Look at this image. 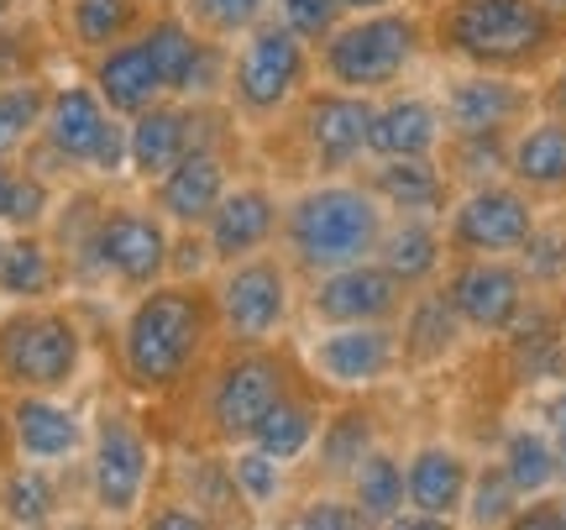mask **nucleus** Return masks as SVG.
I'll list each match as a JSON object with an SVG mask.
<instances>
[{
	"label": "nucleus",
	"instance_id": "0eeeda50",
	"mask_svg": "<svg viewBox=\"0 0 566 530\" xmlns=\"http://www.w3.org/2000/svg\"><path fill=\"white\" fill-rule=\"evenodd\" d=\"M310 74V42L294 38L283 21H252L237 63H231V101L247 116H279L304 90Z\"/></svg>",
	"mask_w": 566,
	"mask_h": 530
},
{
	"label": "nucleus",
	"instance_id": "7c9ffc66",
	"mask_svg": "<svg viewBox=\"0 0 566 530\" xmlns=\"http://www.w3.org/2000/svg\"><path fill=\"white\" fill-rule=\"evenodd\" d=\"M310 441H315V409L304 405V399H294V394H279V399L268 405L263 420L252 426V436H247V447L268 451V457H279V463L304 457Z\"/></svg>",
	"mask_w": 566,
	"mask_h": 530
},
{
	"label": "nucleus",
	"instance_id": "aec40b11",
	"mask_svg": "<svg viewBox=\"0 0 566 530\" xmlns=\"http://www.w3.org/2000/svg\"><path fill=\"white\" fill-rule=\"evenodd\" d=\"M6 420H11V447L27 463H69L84 447V420L69 405H59L53 394H38V388H21L11 409H6Z\"/></svg>",
	"mask_w": 566,
	"mask_h": 530
},
{
	"label": "nucleus",
	"instance_id": "864d4df0",
	"mask_svg": "<svg viewBox=\"0 0 566 530\" xmlns=\"http://www.w3.org/2000/svg\"><path fill=\"white\" fill-rule=\"evenodd\" d=\"M556 105H562V122H566V69H562V84H556Z\"/></svg>",
	"mask_w": 566,
	"mask_h": 530
},
{
	"label": "nucleus",
	"instance_id": "a19ab883",
	"mask_svg": "<svg viewBox=\"0 0 566 530\" xmlns=\"http://www.w3.org/2000/svg\"><path fill=\"white\" fill-rule=\"evenodd\" d=\"M279 21L304 42H325L342 27V0H279Z\"/></svg>",
	"mask_w": 566,
	"mask_h": 530
},
{
	"label": "nucleus",
	"instance_id": "a878e982",
	"mask_svg": "<svg viewBox=\"0 0 566 530\" xmlns=\"http://www.w3.org/2000/svg\"><path fill=\"white\" fill-rule=\"evenodd\" d=\"M59 289V252L38 231H17L0 247V294L6 300H48Z\"/></svg>",
	"mask_w": 566,
	"mask_h": 530
},
{
	"label": "nucleus",
	"instance_id": "e433bc0d",
	"mask_svg": "<svg viewBox=\"0 0 566 530\" xmlns=\"http://www.w3.org/2000/svg\"><path fill=\"white\" fill-rule=\"evenodd\" d=\"M504 472L520 493H546L556 484V447L535 430H514L504 447Z\"/></svg>",
	"mask_w": 566,
	"mask_h": 530
},
{
	"label": "nucleus",
	"instance_id": "de8ad7c7",
	"mask_svg": "<svg viewBox=\"0 0 566 530\" xmlns=\"http://www.w3.org/2000/svg\"><path fill=\"white\" fill-rule=\"evenodd\" d=\"M147 526L153 530H205V526H216V520H210L200 505H163V510L147 515Z\"/></svg>",
	"mask_w": 566,
	"mask_h": 530
},
{
	"label": "nucleus",
	"instance_id": "7ed1b4c3",
	"mask_svg": "<svg viewBox=\"0 0 566 530\" xmlns=\"http://www.w3.org/2000/svg\"><path fill=\"white\" fill-rule=\"evenodd\" d=\"M441 48L478 69H514L546 53L551 11L541 0H451L436 21Z\"/></svg>",
	"mask_w": 566,
	"mask_h": 530
},
{
	"label": "nucleus",
	"instance_id": "c756f323",
	"mask_svg": "<svg viewBox=\"0 0 566 530\" xmlns=\"http://www.w3.org/2000/svg\"><path fill=\"white\" fill-rule=\"evenodd\" d=\"M514 179L530 189H566V122H541L509 153Z\"/></svg>",
	"mask_w": 566,
	"mask_h": 530
},
{
	"label": "nucleus",
	"instance_id": "f3484780",
	"mask_svg": "<svg viewBox=\"0 0 566 530\" xmlns=\"http://www.w3.org/2000/svg\"><path fill=\"white\" fill-rule=\"evenodd\" d=\"M195 126H200V111H195V105L153 101L147 111H137V116L126 122V168L147 184L163 179L189 147L200 143Z\"/></svg>",
	"mask_w": 566,
	"mask_h": 530
},
{
	"label": "nucleus",
	"instance_id": "3c124183",
	"mask_svg": "<svg viewBox=\"0 0 566 530\" xmlns=\"http://www.w3.org/2000/svg\"><path fill=\"white\" fill-rule=\"evenodd\" d=\"M546 426H551V441H566V394H556L546 405Z\"/></svg>",
	"mask_w": 566,
	"mask_h": 530
},
{
	"label": "nucleus",
	"instance_id": "13d9d810",
	"mask_svg": "<svg viewBox=\"0 0 566 530\" xmlns=\"http://www.w3.org/2000/svg\"><path fill=\"white\" fill-rule=\"evenodd\" d=\"M0 247H6V237H0Z\"/></svg>",
	"mask_w": 566,
	"mask_h": 530
},
{
	"label": "nucleus",
	"instance_id": "6e6552de",
	"mask_svg": "<svg viewBox=\"0 0 566 530\" xmlns=\"http://www.w3.org/2000/svg\"><path fill=\"white\" fill-rule=\"evenodd\" d=\"M289 394V367L263 347H247L237 357H226L210 378V394H205V420H210V436L237 447L252 436V426L268 415V405Z\"/></svg>",
	"mask_w": 566,
	"mask_h": 530
},
{
	"label": "nucleus",
	"instance_id": "412c9836",
	"mask_svg": "<svg viewBox=\"0 0 566 530\" xmlns=\"http://www.w3.org/2000/svg\"><path fill=\"white\" fill-rule=\"evenodd\" d=\"M95 90H101V101L111 105L122 122H132L137 111H147L153 101L168 95V84H163L158 63L147 53L142 32H132V38L111 42V48L95 53Z\"/></svg>",
	"mask_w": 566,
	"mask_h": 530
},
{
	"label": "nucleus",
	"instance_id": "cd10ccee",
	"mask_svg": "<svg viewBox=\"0 0 566 530\" xmlns=\"http://www.w3.org/2000/svg\"><path fill=\"white\" fill-rule=\"evenodd\" d=\"M373 258H378L405 289H415V284H424V279H436V268H441V237H436L424 221H405V226H394V231L384 226Z\"/></svg>",
	"mask_w": 566,
	"mask_h": 530
},
{
	"label": "nucleus",
	"instance_id": "2eb2a0df",
	"mask_svg": "<svg viewBox=\"0 0 566 530\" xmlns=\"http://www.w3.org/2000/svg\"><path fill=\"white\" fill-rule=\"evenodd\" d=\"M310 363L325 384L336 388H367L388 378L399 363V336L384 321H367V326H336L331 336H321L310 347Z\"/></svg>",
	"mask_w": 566,
	"mask_h": 530
},
{
	"label": "nucleus",
	"instance_id": "6ab92c4d",
	"mask_svg": "<svg viewBox=\"0 0 566 530\" xmlns=\"http://www.w3.org/2000/svg\"><path fill=\"white\" fill-rule=\"evenodd\" d=\"M446 300L457 305L462 326L509 331L514 326V315L525 310V279H520V268L493 263V258H478V263H462L457 273H451Z\"/></svg>",
	"mask_w": 566,
	"mask_h": 530
},
{
	"label": "nucleus",
	"instance_id": "c85d7f7f",
	"mask_svg": "<svg viewBox=\"0 0 566 530\" xmlns=\"http://www.w3.org/2000/svg\"><path fill=\"white\" fill-rule=\"evenodd\" d=\"M142 0H69V38L84 53H101L111 42L142 32Z\"/></svg>",
	"mask_w": 566,
	"mask_h": 530
},
{
	"label": "nucleus",
	"instance_id": "dca6fc26",
	"mask_svg": "<svg viewBox=\"0 0 566 530\" xmlns=\"http://www.w3.org/2000/svg\"><path fill=\"white\" fill-rule=\"evenodd\" d=\"M279 231V200L268 195L263 184H237L226 189L221 205L210 210L205 221V247H210V263H242L252 252H263Z\"/></svg>",
	"mask_w": 566,
	"mask_h": 530
},
{
	"label": "nucleus",
	"instance_id": "5fc2aeb1",
	"mask_svg": "<svg viewBox=\"0 0 566 530\" xmlns=\"http://www.w3.org/2000/svg\"><path fill=\"white\" fill-rule=\"evenodd\" d=\"M541 6H546L551 17H566V0H541Z\"/></svg>",
	"mask_w": 566,
	"mask_h": 530
},
{
	"label": "nucleus",
	"instance_id": "1a4fd4ad",
	"mask_svg": "<svg viewBox=\"0 0 566 530\" xmlns=\"http://www.w3.org/2000/svg\"><path fill=\"white\" fill-rule=\"evenodd\" d=\"M153 484V447L132 415H105L95 426V451H90V493L95 510L111 520H132Z\"/></svg>",
	"mask_w": 566,
	"mask_h": 530
},
{
	"label": "nucleus",
	"instance_id": "a18cd8bd",
	"mask_svg": "<svg viewBox=\"0 0 566 530\" xmlns=\"http://www.w3.org/2000/svg\"><path fill=\"white\" fill-rule=\"evenodd\" d=\"M294 526H304V530H357V526H367V515L357 510V505H342V499H315V505H304V510L294 515Z\"/></svg>",
	"mask_w": 566,
	"mask_h": 530
},
{
	"label": "nucleus",
	"instance_id": "4c0bfd02",
	"mask_svg": "<svg viewBox=\"0 0 566 530\" xmlns=\"http://www.w3.org/2000/svg\"><path fill=\"white\" fill-rule=\"evenodd\" d=\"M48 210H53V189L42 174H11L6 179V195H0V221L11 226V231H38L48 221Z\"/></svg>",
	"mask_w": 566,
	"mask_h": 530
},
{
	"label": "nucleus",
	"instance_id": "c03bdc74",
	"mask_svg": "<svg viewBox=\"0 0 566 530\" xmlns=\"http://www.w3.org/2000/svg\"><path fill=\"white\" fill-rule=\"evenodd\" d=\"M263 6L268 0H195V17H200L210 32L231 38V32H247L252 21H263Z\"/></svg>",
	"mask_w": 566,
	"mask_h": 530
},
{
	"label": "nucleus",
	"instance_id": "393cba45",
	"mask_svg": "<svg viewBox=\"0 0 566 530\" xmlns=\"http://www.w3.org/2000/svg\"><path fill=\"white\" fill-rule=\"evenodd\" d=\"M525 111V95L514 90L509 80H462L451 95H446V126L457 132V137H472V132H504L514 116Z\"/></svg>",
	"mask_w": 566,
	"mask_h": 530
},
{
	"label": "nucleus",
	"instance_id": "8fccbe9b",
	"mask_svg": "<svg viewBox=\"0 0 566 530\" xmlns=\"http://www.w3.org/2000/svg\"><path fill=\"white\" fill-rule=\"evenodd\" d=\"M514 526H566L562 505H535L530 515H514Z\"/></svg>",
	"mask_w": 566,
	"mask_h": 530
},
{
	"label": "nucleus",
	"instance_id": "9b49d317",
	"mask_svg": "<svg viewBox=\"0 0 566 530\" xmlns=\"http://www.w3.org/2000/svg\"><path fill=\"white\" fill-rule=\"evenodd\" d=\"M168 226L153 210L137 205H116L95 221V263L105 279H116L122 289H153L168 273Z\"/></svg>",
	"mask_w": 566,
	"mask_h": 530
},
{
	"label": "nucleus",
	"instance_id": "6e6d98bb",
	"mask_svg": "<svg viewBox=\"0 0 566 530\" xmlns=\"http://www.w3.org/2000/svg\"><path fill=\"white\" fill-rule=\"evenodd\" d=\"M6 179H11V168H6V164H0V195H6Z\"/></svg>",
	"mask_w": 566,
	"mask_h": 530
},
{
	"label": "nucleus",
	"instance_id": "2f4dec72",
	"mask_svg": "<svg viewBox=\"0 0 566 530\" xmlns=\"http://www.w3.org/2000/svg\"><path fill=\"white\" fill-rule=\"evenodd\" d=\"M457 336H462V315L457 305L446 300V294H420L415 305H409V321H405V352L415 363H436L446 352L457 347Z\"/></svg>",
	"mask_w": 566,
	"mask_h": 530
},
{
	"label": "nucleus",
	"instance_id": "4d7b16f0",
	"mask_svg": "<svg viewBox=\"0 0 566 530\" xmlns=\"http://www.w3.org/2000/svg\"><path fill=\"white\" fill-rule=\"evenodd\" d=\"M6 6H11V0H0V21H6Z\"/></svg>",
	"mask_w": 566,
	"mask_h": 530
},
{
	"label": "nucleus",
	"instance_id": "20e7f679",
	"mask_svg": "<svg viewBox=\"0 0 566 530\" xmlns=\"http://www.w3.org/2000/svg\"><path fill=\"white\" fill-rule=\"evenodd\" d=\"M84 367V331L69 310L21 305L0 321V384L59 394L80 378Z\"/></svg>",
	"mask_w": 566,
	"mask_h": 530
},
{
	"label": "nucleus",
	"instance_id": "f03ea898",
	"mask_svg": "<svg viewBox=\"0 0 566 530\" xmlns=\"http://www.w3.org/2000/svg\"><path fill=\"white\" fill-rule=\"evenodd\" d=\"M384 237V200L363 184H321L283 210L289 258L310 273L363 263L378 252Z\"/></svg>",
	"mask_w": 566,
	"mask_h": 530
},
{
	"label": "nucleus",
	"instance_id": "5701e85b",
	"mask_svg": "<svg viewBox=\"0 0 566 530\" xmlns=\"http://www.w3.org/2000/svg\"><path fill=\"white\" fill-rule=\"evenodd\" d=\"M446 116L441 105L420 101V95H405V101H388L373 111L367 122V153L373 158H430L441 147Z\"/></svg>",
	"mask_w": 566,
	"mask_h": 530
},
{
	"label": "nucleus",
	"instance_id": "4be33fe9",
	"mask_svg": "<svg viewBox=\"0 0 566 530\" xmlns=\"http://www.w3.org/2000/svg\"><path fill=\"white\" fill-rule=\"evenodd\" d=\"M367 95H310L304 101V143L321 168H352L367 153Z\"/></svg>",
	"mask_w": 566,
	"mask_h": 530
},
{
	"label": "nucleus",
	"instance_id": "423d86ee",
	"mask_svg": "<svg viewBox=\"0 0 566 530\" xmlns=\"http://www.w3.org/2000/svg\"><path fill=\"white\" fill-rule=\"evenodd\" d=\"M38 137L69 168H90V174H105V179L126 174V122L101 101L95 84H63V90H53Z\"/></svg>",
	"mask_w": 566,
	"mask_h": 530
},
{
	"label": "nucleus",
	"instance_id": "72a5a7b5",
	"mask_svg": "<svg viewBox=\"0 0 566 530\" xmlns=\"http://www.w3.org/2000/svg\"><path fill=\"white\" fill-rule=\"evenodd\" d=\"M0 515L11 526H48L59 515V484L48 468H17L0 484Z\"/></svg>",
	"mask_w": 566,
	"mask_h": 530
},
{
	"label": "nucleus",
	"instance_id": "a211bd4d",
	"mask_svg": "<svg viewBox=\"0 0 566 530\" xmlns=\"http://www.w3.org/2000/svg\"><path fill=\"white\" fill-rule=\"evenodd\" d=\"M153 195H158V210L179 231H200L226 195V158L200 137L163 179H153Z\"/></svg>",
	"mask_w": 566,
	"mask_h": 530
},
{
	"label": "nucleus",
	"instance_id": "9d476101",
	"mask_svg": "<svg viewBox=\"0 0 566 530\" xmlns=\"http://www.w3.org/2000/svg\"><path fill=\"white\" fill-rule=\"evenodd\" d=\"M210 305H216V321L226 326L231 342L263 347L268 336L283 331V321H289V273H283V263L252 252L242 263H231V273L221 279Z\"/></svg>",
	"mask_w": 566,
	"mask_h": 530
},
{
	"label": "nucleus",
	"instance_id": "ea45409f",
	"mask_svg": "<svg viewBox=\"0 0 566 530\" xmlns=\"http://www.w3.org/2000/svg\"><path fill=\"white\" fill-rule=\"evenodd\" d=\"M467 515H472V526H504V520H514V499H520V489L509 484L504 468H488L478 484H467Z\"/></svg>",
	"mask_w": 566,
	"mask_h": 530
},
{
	"label": "nucleus",
	"instance_id": "4468645a",
	"mask_svg": "<svg viewBox=\"0 0 566 530\" xmlns=\"http://www.w3.org/2000/svg\"><path fill=\"white\" fill-rule=\"evenodd\" d=\"M142 42L158 63L168 95H184V101H200L216 90L221 80V48L205 42L184 17H153L142 27Z\"/></svg>",
	"mask_w": 566,
	"mask_h": 530
},
{
	"label": "nucleus",
	"instance_id": "79ce46f5",
	"mask_svg": "<svg viewBox=\"0 0 566 530\" xmlns=\"http://www.w3.org/2000/svg\"><path fill=\"white\" fill-rule=\"evenodd\" d=\"M504 168V143L499 132H472V137H457V174L462 179H493Z\"/></svg>",
	"mask_w": 566,
	"mask_h": 530
},
{
	"label": "nucleus",
	"instance_id": "37998d69",
	"mask_svg": "<svg viewBox=\"0 0 566 530\" xmlns=\"http://www.w3.org/2000/svg\"><path fill=\"white\" fill-rule=\"evenodd\" d=\"M195 505L200 510H237V505H247L242 489H237V478H231V463H200L195 468Z\"/></svg>",
	"mask_w": 566,
	"mask_h": 530
},
{
	"label": "nucleus",
	"instance_id": "39448f33",
	"mask_svg": "<svg viewBox=\"0 0 566 530\" xmlns=\"http://www.w3.org/2000/svg\"><path fill=\"white\" fill-rule=\"evenodd\" d=\"M420 59V21L405 11H367L325 38V74L342 90H388Z\"/></svg>",
	"mask_w": 566,
	"mask_h": 530
},
{
	"label": "nucleus",
	"instance_id": "bb28decb",
	"mask_svg": "<svg viewBox=\"0 0 566 530\" xmlns=\"http://www.w3.org/2000/svg\"><path fill=\"white\" fill-rule=\"evenodd\" d=\"M373 195L399 216H436L446 205V179L430 158H384V168L373 174Z\"/></svg>",
	"mask_w": 566,
	"mask_h": 530
},
{
	"label": "nucleus",
	"instance_id": "b1692460",
	"mask_svg": "<svg viewBox=\"0 0 566 530\" xmlns=\"http://www.w3.org/2000/svg\"><path fill=\"white\" fill-rule=\"evenodd\" d=\"M467 484H472L467 463L457 457V451H446V447H420L415 457H409V468H405L409 510L436 515V520H451V515L462 510Z\"/></svg>",
	"mask_w": 566,
	"mask_h": 530
},
{
	"label": "nucleus",
	"instance_id": "473e14b6",
	"mask_svg": "<svg viewBox=\"0 0 566 530\" xmlns=\"http://www.w3.org/2000/svg\"><path fill=\"white\" fill-rule=\"evenodd\" d=\"M352 505L367 515V526H388L405 510V468L384 451H367L363 468L352 472Z\"/></svg>",
	"mask_w": 566,
	"mask_h": 530
},
{
	"label": "nucleus",
	"instance_id": "ddd939ff",
	"mask_svg": "<svg viewBox=\"0 0 566 530\" xmlns=\"http://www.w3.org/2000/svg\"><path fill=\"white\" fill-rule=\"evenodd\" d=\"M530 231H535V210L520 189H504V184H478L451 216V247L472 258L514 252L525 247Z\"/></svg>",
	"mask_w": 566,
	"mask_h": 530
},
{
	"label": "nucleus",
	"instance_id": "c9c22d12",
	"mask_svg": "<svg viewBox=\"0 0 566 530\" xmlns=\"http://www.w3.org/2000/svg\"><path fill=\"white\" fill-rule=\"evenodd\" d=\"M367 451H373V420H367L363 409H342L321 436V468L331 478H352V472L363 468Z\"/></svg>",
	"mask_w": 566,
	"mask_h": 530
},
{
	"label": "nucleus",
	"instance_id": "f257e3e1",
	"mask_svg": "<svg viewBox=\"0 0 566 530\" xmlns=\"http://www.w3.org/2000/svg\"><path fill=\"white\" fill-rule=\"evenodd\" d=\"M210 331H216V305L200 289H189V279L142 289V300L126 310L122 326L126 384L137 394H174L205 357Z\"/></svg>",
	"mask_w": 566,
	"mask_h": 530
},
{
	"label": "nucleus",
	"instance_id": "f704fd0d",
	"mask_svg": "<svg viewBox=\"0 0 566 530\" xmlns=\"http://www.w3.org/2000/svg\"><path fill=\"white\" fill-rule=\"evenodd\" d=\"M42 111H48V90H42L38 80L0 84V164L38 137Z\"/></svg>",
	"mask_w": 566,
	"mask_h": 530
},
{
	"label": "nucleus",
	"instance_id": "49530a36",
	"mask_svg": "<svg viewBox=\"0 0 566 530\" xmlns=\"http://www.w3.org/2000/svg\"><path fill=\"white\" fill-rule=\"evenodd\" d=\"M520 252H525V268L535 273V279H556V273L566 268V237H551V231L546 237H541V231H530Z\"/></svg>",
	"mask_w": 566,
	"mask_h": 530
},
{
	"label": "nucleus",
	"instance_id": "58836bf2",
	"mask_svg": "<svg viewBox=\"0 0 566 530\" xmlns=\"http://www.w3.org/2000/svg\"><path fill=\"white\" fill-rule=\"evenodd\" d=\"M231 478H237V489H242V499L252 505V510L279 505V493H283V463H279V457L247 447V451H237V457H231Z\"/></svg>",
	"mask_w": 566,
	"mask_h": 530
},
{
	"label": "nucleus",
	"instance_id": "603ef678",
	"mask_svg": "<svg viewBox=\"0 0 566 530\" xmlns=\"http://www.w3.org/2000/svg\"><path fill=\"white\" fill-rule=\"evenodd\" d=\"M384 6H394V0H342V11H357V17H367V11H384Z\"/></svg>",
	"mask_w": 566,
	"mask_h": 530
},
{
	"label": "nucleus",
	"instance_id": "09e8293b",
	"mask_svg": "<svg viewBox=\"0 0 566 530\" xmlns=\"http://www.w3.org/2000/svg\"><path fill=\"white\" fill-rule=\"evenodd\" d=\"M205 263H210V247L195 242V237H184V242L168 247V273H179V279H189V273H200Z\"/></svg>",
	"mask_w": 566,
	"mask_h": 530
},
{
	"label": "nucleus",
	"instance_id": "f8f14e48",
	"mask_svg": "<svg viewBox=\"0 0 566 530\" xmlns=\"http://www.w3.org/2000/svg\"><path fill=\"white\" fill-rule=\"evenodd\" d=\"M405 305V284L388 273L384 263H346L331 268L315 294H310V310L325 326H367V321H394Z\"/></svg>",
	"mask_w": 566,
	"mask_h": 530
}]
</instances>
